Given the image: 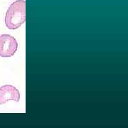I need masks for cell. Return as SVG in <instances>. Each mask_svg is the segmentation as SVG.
I'll list each match as a JSON object with an SVG mask.
<instances>
[{
  "mask_svg": "<svg viewBox=\"0 0 128 128\" xmlns=\"http://www.w3.org/2000/svg\"><path fill=\"white\" fill-rule=\"evenodd\" d=\"M18 48V43L14 36L9 34L0 36V56L12 57L16 54Z\"/></svg>",
  "mask_w": 128,
  "mask_h": 128,
  "instance_id": "2",
  "label": "cell"
},
{
  "mask_svg": "<svg viewBox=\"0 0 128 128\" xmlns=\"http://www.w3.org/2000/svg\"><path fill=\"white\" fill-rule=\"evenodd\" d=\"M20 100V92L16 87L12 85H5L0 88V105L9 100L18 102Z\"/></svg>",
  "mask_w": 128,
  "mask_h": 128,
  "instance_id": "3",
  "label": "cell"
},
{
  "mask_svg": "<svg viewBox=\"0 0 128 128\" xmlns=\"http://www.w3.org/2000/svg\"><path fill=\"white\" fill-rule=\"evenodd\" d=\"M6 27L15 30L26 22V1L16 0L12 3L5 15Z\"/></svg>",
  "mask_w": 128,
  "mask_h": 128,
  "instance_id": "1",
  "label": "cell"
}]
</instances>
